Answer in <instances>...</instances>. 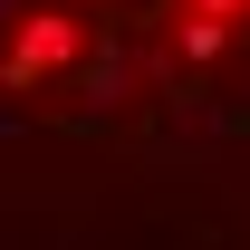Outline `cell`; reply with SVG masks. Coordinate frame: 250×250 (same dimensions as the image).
<instances>
[{
  "instance_id": "cell-1",
  "label": "cell",
  "mask_w": 250,
  "mask_h": 250,
  "mask_svg": "<svg viewBox=\"0 0 250 250\" xmlns=\"http://www.w3.org/2000/svg\"><path fill=\"white\" fill-rule=\"evenodd\" d=\"M67 48H77V29H67V20H39V29L20 39V77H29V67H58Z\"/></svg>"
}]
</instances>
